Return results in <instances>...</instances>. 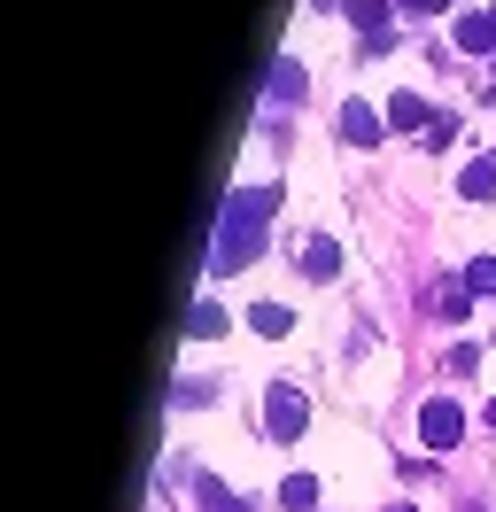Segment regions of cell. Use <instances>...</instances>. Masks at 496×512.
Returning a JSON list of instances; mask_svg holds the SVG:
<instances>
[{
	"label": "cell",
	"mask_w": 496,
	"mask_h": 512,
	"mask_svg": "<svg viewBox=\"0 0 496 512\" xmlns=\"http://www.w3.org/2000/svg\"><path fill=\"white\" fill-rule=\"evenodd\" d=\"M272 210H279V194H272V187H233V194H225V218H217L210 272H241L248 256L272 241Z\"/></svg>",
	"instance_id": "cell-1"
},
{
	"label": "cell",
	"mask_w": 496,
	"mask_h": 512,
	"mask_svg": "<svg viewBox=\"0 0 496 512\" xmlns=\"http://www.w3.org/2000/svg\"><path fill=\"white\" fill-rule=\"evenodd\" d=\"M419 443H427V450H458L465 443V412L450 404V396H434L427 412H419Z\"/></svg>",
	"instance_id": "cell-2"
},
{
	"label": "cell",
	"mask_w": 496,
	"mask_h": 512,
	"mask_svg": "<svg viewBox=\"0 0 496 512\" xmlns=\"http://www.w3.org/2000/svg\"><path fill=\"white\" fill-rule=\"evenodd\" d=\"M349 24L365 32V47H388V32H396V0H349Z\"/></svg>",
	"instance_id": "cell-3"
},
{
	"label": "cell",
	"mask_w": 496,
	"mask_h": 512,
	"mask_svg": "<svg viewBox=\"0 0 496 512\" xmlns=\"http://www.w3.org/2000/svg\"><path fill=\"white\" fill-rule=\"evenodd\" d=\"M264 419H272L279 443H287V435H303V396H295V388H264Z\"/></svg>",
	"instance_id": "cell-4"
},
{
	"label": "cell",
	"mask_w": 496,
	"mask_h": 512,
	"mask_svg": "<svg viewBox=\"0 0 496 512\" xmlns=\"http://www.w3.org/2000/svg\"><path fill=\"white\" fill-rule=\"evenodd\" d=\"M380 125H388L380 109H365V101H341V140H349V148H372V140H380Z\"/></svg>",
	"instance_id": "cell-5"
},
{
	"label": "cell",
	"mask_w": 496,
	"mask_h": 512,
	"mask_svg": "<svg viewBox=\"0 0 496 512\" xmlns=\"http://www.w3.org/2000/svg\"><path fill=\"white\" fill-rule=\"evenodd\" d=\"M380 117H388L396 132H411V125H434V117H427V101H419V94H388V109H380Z\"/></svg>",
	"instance_id": "cell-6"
},
{
	"label": "cell",
	"mask_w": 496,
	"mask_h": 512,
	"mask_svg": "<svg viewBox=\"0 0 496 512\" xmlns=\"http://www.w3.org/2000/svg\"><path fill=\"white\" fill-rule=\"evenodd\" d=\"M458 47L465 55H489L496 47V16H458Z\"/></svg>",
	"instance_id": "cell-7"
},
{
	"label": "cell",
	"mask_w": 496,
	"mask_h": 512,
	"mask_svg": "<svg viewBox=\"0 0 496 512\" xmlns=\"http://www.w3.org/2000/svg\"><path fill=\"white\" fill-rule=\"evenodd\" d=\"M458 194H465V202H489V194H496V163H465Z\"/></svg>",
	"instance_id": "cell-8"
},
{
	"label": "cell",
	"mask_w": 496,
	"mask_h": 512,
	"mask_svg": "<svg viewBox=\"0 0 496 512\" xmlns=\"http://www.w3.org/2000/svg\"><path fill=\"white\" fill-rule=\"evenodd\" d=\"M225 334V311L217 303H194V319H186V342H217Z\"/></svg>",
	"instance_id": "cell-9"
},
{
	"label": "cell",
	"mask_w": 496,
	"mask_h": 512,
	"mask_svg": "<svg viewBox=\"0 0 496 512\" xmlns=\"http://www.w3.org/2000/svg\"><path fill=\"white\" fill-rule=\"evenodd\" d=\"M279 505H287V512H310V505H318V474H287Z\"/></svg>",
	"instance_id": "cell-10"
},
{
	"label": "cell",
	"mask_w": 496,
	"mask_h": 512,
	"mask_svg": "<svg viewBox=\"0 0 496 512\" xmlns=\"http://www.w3.org/2000/svg\"><path fill=\"white\" fill-rule=\"evenodd\" d=\"M272 101H295L303 94V63H272V86H264Z\"/></svg>",
	"instance_id": "cell-11"
},
{
	"label": "cell",
	"mask_w": 496,
	"mask_h": 512,
	"mask_svg": "<svg viewBox=\"0 0 496 512\" xmlns=\"http://www.w3.org/2000/svg\"><path fill=\"white\" fill-rule=\"evenodd\" d=\"M334 264H341V249H334V241H310V249H303V272H310V280H326Z\"/></svg>",
	"instance_id": "cell-12"
},
{
	"label": "cell",
	"mask_w": 496,
	"mask_h": 512,
	"mask_svg": "<svg viewBox=\"0 0 496 512\" xmlns=\"http://www.w3.org/2000/svg\"><path fill=\"white\" fill-rule=\"evenodd\" d=\"M248 326H256V334H264V342H272V334H287V311H279V303H256V311H248Z\"/></svg>",
	"instance_id": "cell-13"
},
{
	"label": "cell",
	"mask_w": 496,
	"mask_h": 512,
	"mask_svg": "<svg viewBox=\"0 0 496 512\" xmlns=\"http://www.w3.org/2000/svg\"><path fill=\"white\" fill-rule=\"evenodd\" d=\"M465 295H496V264L481 256V264H465Z\"/></svg>",
	"instance_id": "cell-14"
},
{
	"label": "cell",
	"mask_w": 496,
	"mask_h": 512,
	"mask_svg": "<svg viewBox=\"0 0 496 512\" xmlns=\"http://www.w3.org/2000/svg\"><path fill=\"white\" fill-rule=\"evenodd\" d=\"M396 8H411V16H434V8H450V0H396Z\"/></svg>",
	"instance_id": "cell-15"
},
{
	"label": "cell",
	"mask_w": 496,
	"mask_h": 512,
	"mask_svg": "<svg viewBox=\"0 0 496 512\" xmlns=\"http://www.w3.org/2000/svg\"><path fill=\"white\" fill-rule=\"evenodd\" d=\"M489 16H496V8H489Z\"/></svg>",
	"instance_id": "cell-16"
}]
</instances>
